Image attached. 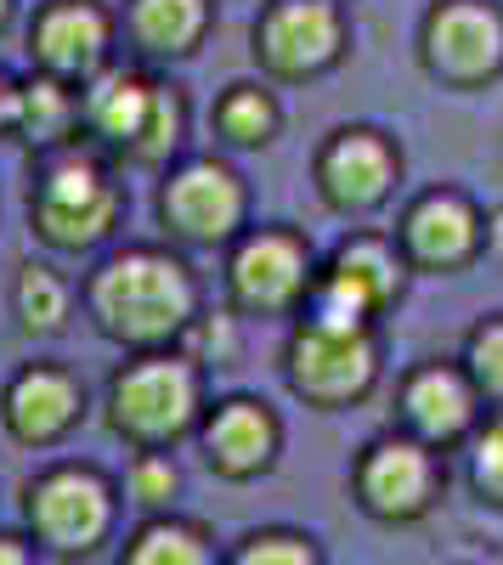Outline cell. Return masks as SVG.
Listing matches in <instances>:
<instances>
[{
  "instance_id": "cell-18",
  "label": "cell",
  "mask_w": 503,
  "mask_h": 565,
  "mask_svg": "<svg viewBox=\"0 0 503 565\" xmlns=\"http://www.w3.org/2000/svg\"><path fill=\"white\" fill-rule=\"evenodd\" d=\"M271 452H278V418H271L260 402L233 396L204 418V458L221 469V476H233V481L260 476V469L271 463Z\"/></svg>"
},
{
  "instance_id": "cell-28",
  "label": "cell",
  "mask_w": 503,
  "mask_h": 565,
  "mask_svg": "<svg viewBox=\"0 0 503 565\" xmlns=\"http://www.w3.org/2000/svg\"><path fill=\"white\" fill-rule=\"evenodd\" d=\"M238 565H317L311 543L306 537H289V532H266V537H249Z\"/></svg>"
},
{
  "instance_id": "cell-5",
  "label": "cell",
  "mask_w": 503,
  "mask_h": 565,
  "mask_svg": "<svg viewBox=\"0 0 503 565\" xmlns=\"http://www.w3.org/2000/svg\"><path fill=\"white\" fill-rule=\"evenodd\" d=\"M317 255L289 226H244L226 249V306L238 317H300Z\"/></svg>"
},
{
  "instance_id": "cell-31",
  "label": "cell",
  "mask_w": 503,
  "mask_h": 565,
  "mask_svg": "<svg viewBox=\"0 0 503 565\" xmlns=\"http://www.w3.org/2000/svg\"><path fill=\"white\" fill-rule=\"evenodd\" d=\"M12 12H18V0H0V34H7V23H12Z\"/></svg>"
},
{
  "instance_id": "cell-26",
  "label": "cell",
  "mask_w": 503,
  "mask_h": 565,
  "mask_svg": "<svg viewBox=\"0 0 503 565\" xmlns=\"http://www.w3.org/2000/svg\"><path fill=\"white\" fill-rule=\"evenodd\" d=\"M475 487L492 503H503V413H492L475 436Z\"/></svg>"
},
{
  "instance_id": "cell-15",
  "label": "cell",
  "mask_w": 503,
  "mask_h": 565,
  "mask_svg": "<svg viewBox=\"0 0 503 565\" xmlns=\"http://www.w3.org/2000/svg\"><path fill=\"white\" fill-rule=\"evenodd\" d=\"M475 402H481V391L470 385L464 362H425L402 380V418L425 447L459 441L475 424Z\"/></svg>"
},
{
  "instance_id": "cell-29",
  "label": "cell",
  "mask_w": 503,
  "mask_h": 565,
  "mask_svg": "<svg viewBox=\"0 0 503 565\" xmlns=\"http://www.w3.org/2000/svg\"><path fill=\"white\" fill-rule=\"evenodd\" d=\"M18 103H23V79L0 68V136H18Z\"/></svg>"
},
{
  "instance_id": "cell-17",
  "label": "cell",
  "mask_w": 503,
  "mask_h": 565,
  "mask_svg": "<svg viewBox=\"0 0 503 565\" xmlns=\"http://www.w3.org/2000/svg\"><path fill=\"white\" fill-rule=\"evenodd\" d=\"M215 23V0H125L119 34L142 63H181L193 57Z\"/></svg>"
},
{
  "instance_id": "cell-20",
  "label": "cell",
  "mask_w": 503,
  "mask_h": 565,
  "mask_svg": "<svg viewBox=\"0 0 503 565\" xmlns=\"http://www.w3.org/2000/svg\"><path fill=\"white\" fill-rule=\"evenodd\" d=\"M18 141H29L34 159L79 141V85H63L52 74H29L23 79V103H18Z\"/></svg>"
},
{
  "instance_id": "cell-6",
  "label": "cell",
  "mask_w": 503,
  "mask_h": 565,
  "mask_svg": "<svg viewBox=\"0 0 503 565\" xmlns=\"http://www.w3.org/2000/svg\"><path fill=\"white\" fill-rule=\"evenodd\" d=\"M249 215L244 175L226 159H181L159 181V221L181 249H233Z\"/></svg>"
},
{
  "instance_id": "cell-23",
  "label": "cell",
  "mask_w": 503,
  "mask_h": 565,
  "mask_svg": "<svg viewBox=\"0 0 503 565\" xmlns=\"http://www.w3.org/2000/svg\"><path fill=\"white\" fill-rule=\"evenodd\" d=\"M244 351V328H238V311L233 306H215V311H199L188 322V334H181V356L199 362V367H226V362H238Z\"/></svg>"
},
{
  "instance_id": "cell-27",
  "label": "cell",
  "mask_w": 503,
  "mask_h": 565,
  "mask_svg": "<svg viewBox=\"0 0 503 565\" xmlns=\"http://www.w3.org/2000/svg\"><path fill=\"white\" fill-rule=\"evenodd\" d=\"M130 498L148 503V509L170 503L175 498V463L159 458V452H142V458H136V469H130Z\"/></svg>"
},
{
  "instance_id": "cell-19",
  "label": "cell",
  "mask_w": 503,
  "mask_h": 565,
  "mask_svg": "<svg viewBox=\"0 0 503 565\" xmlns=\"http://www.w3.org/2000/svg\"><path fill=\"white\" fill-rule=\"evenodd\" d=\"M329 271H340L345 282H356L362 295H368L379 311L390 306V300H402V289H407V255L396 249V238H379V232H351V238L323 260Z\"/></svg>"
},
{
  "instance_id": "cell-12",
  "label": "cell",
  "mask_w": 503,
  "mask_h": 565,
  "mask_svg": "<svg viewBox=\"0 0 503 565\" xmlns=\"http://www.w3.org/2000/svg\"><path fill=\"white\" fill-rule=\"evenodd\" d=\"M396 249L414 271L452 277L486 249V215L459 193V186H430L396 221Z\"/></svg>"
},
{
  "instance_id": "cell-21",
  "label": "cell",
  "mask_w": 503,
  "mask_h": 565,
  "mask_svg": "<svg viewBox=\"0 0 503 565\" xmlns=\"http://www.w3.org/2000/svg\"><path fill=\"white\" fill-rule=\"evenodd\" d=\"M12 317H18L23 334H34V340L63 334L68 317H74L68 277L57 266H45V260H23L18 277H12Z\"/></svg>"
},
{
  "instance_id": "cell-7",
  "label": "cell",
  "mask_w": 503,
  "mask_h": 565,
  "mask_svg": "<svg viewBox=\"0 0 503 565\" xmlns=\"http://www.w3.org/2000/svg\"><path fill=\"white\" fill-rule=\"evenodd\" d=\"M345 40L351 23L340 0H266L249 34V52L266 79L306 85V79H323L345 57Z\"/></svg>"
},
{
  "instance_id": "cell-24",
  "label": "cell",
  "mask_w": 503,
  "mask_h": 565,
  "mask_svg": "<svg viewBox=\"0 0 503 565\" xmlns=\"http://www.w3.org/2000/svg\"><path fill=\"white\" fill-rule=\"evenodd\" d=\"M464 373L486 402H503V311L481 317L464 334Z\"/></svg>"
},
{
  "instance_id": "cell-14",
  "label": "cell",
  "mask_w": 503,
  "mask_h": 565,
  "mask_svg": "<svg viewBox=\"0 0 503 565\" xmlns=\"http://www.w3.org/2000/svg\"><path fill=\"white\" fill-rule=\"evenodd\" d=\"M356 492H362V503H368L379 521H414V514H425L430 498H436L430 447L407 441V436L374 441L368 458H362V469H356Z\"/></svg>"
},
{
  "instance_id": "cell-3",
  "label": "cell",
  "mask_w": 503,
  "mask_h": 565,
  "mask_svg": "<svg viewBox=\"0 0 503 565\" xmlns=\"http://www.w3.org/2000/svg\"><path fill=\"white\" fill-rule=\"evenodd\" d=\"M79 136L119 164H170L188 136V103L142 63H108L79 85Z\"/></svg>"
},
{
  "instance_id": "cell-16",
  "label": "cell",
  "mask_w": 503,
  "mask_h": 565,
  "mask_svg": "<svg viewBox=\"0 0 503 565\" xmlns=\"http://www.w3.org/2000/svg\"><path fill=\"white\" fill-rule=\"evenodd\" d=\"M79 407H85L79 380L63 373V367H52V362L23 367L18 380L7 385V396H0V418H7V430L23 447H45V441H57L63 430H74Z\"/></svg>"
},
{
  "instance_id": "cell-22",
  "label": "cell",
  "mask_w": 503,
  "mask_h": 565,
  "mask_svg": "<svg viewBox=\"0 0 503 565\" xmlns=\"http://www.w3.org/2000/svg\"><path fill=\"white\" fill-rule=\"evenodd\" d=\"M210 125H215V136L226 141V148H271L278 130H283V108H278V97H271L266 85L244 79V85L221 90Z\"/></svg>"
},
{
  "instance_id": "cell-10",
  "label": "cell",
  "mask_w": 503,
  "mask_h": 565,
  "mask_svg": "<svg viewBox=\"0 0 503 565\" xmlns=\"http://www.w3.org/2000/svg\"><path fill=\"white\" fill-rule=\"evenodd\" d=\"M311 181L334 215H374L402 181V148L374 125H340L317 148Z\"/></svg>"
},
{
  "instance_id": "cell-9",
  "label": "cell",
  "mask_w": 503,
  "mask_h": 565,
  "mask_svg": "<svg viewBox=\"0 0 503 565\" xmlns=\"http://www.w3.org/2000/svg\"><path fill=\"white\" fill-rule=\"evenodd\" d=\"M419 63L452 90H481L503 74V7L497 0H436L419 23Z\"/></svg>"
},
{
  "instance_id": "cell-8",
  "label": "cell",
  "mask_w": 503,
  "mask_h": 565,
  "mask_svg": "<svg viewBox=\"0 0 503 565\" xmlns=\"http://www.w3.org/2000/svg\"><path fill=\"white\" fill-rule=\"evenodd\" d=\"M283 380L311 407L362 402L379 380V334L374 328H323L300 317L283 345Z\"/></svg>"
},
{
  "instance_id": "cell-1",
  "label": "cell",
  "mask_w": 503,
  "mask_h": 565,
  "mask_svg": "<svg viewBox=\"0 0 503 565\" xmlns=\"http://www.w3.org/2000/svg\"><path fill=\"white\" fill-rule=\"evenodd\" d=\"M85 311L114 345L170 351L181 345L188 322L204 306H199V277L175 249L130 244V249H114L85 277Z\"/></svg>"
},
{
  "instance_id": "cell-13",
  "label": "cell",
  "mask_w": 503,
  "mask_h": 565,
  "mask_svg": "<svg viewBox=\"0 0 503 565\" xmlns=\"http://www.w3.org/2000/svg\"><path fill=\"white\" fill-rule=\"evenodd\" d=\"M29 521H34L40 543H52L57 554H85L103 543V532L114 521V492L90 469H52L29 492Z\"/></svg>"
},
{
  "instance_id": "cell-4",
  "label": "cell",
  "mask_w": 503,
  "mask_h": 565,
  "mask_svg": "<svg viewBox=\"0 0 503 565\" xmlns=\"http://www.w3.org/2000/svg\"><path fill=\"white\" fill-rule=\"evenodd\" d=\"M199 418V362L181 351H136L108 385V424L136 447H164Z\"/></svg>"
},
{
  "instance_id": "cell-11",
  "label": "cell",
  "mask_w": 503,
  "mask_h": 565,
  "mask_svg": "<svg viewBox=\"0 0 503 565\" xmlns=\"http://www.w3.org/2000/svg\"><path fill=\"white\" fill-rule=\"evenodd\" d=\"M119 18L103 0H45L29 18V63L63 85H90L114 63Z\"/></svg>"
},
{
  "instance_id": "cell-30",
  "label": "cell",
  "mask_w": 503,
  "mask_h": 565,
  "mask_svg": "<svg viewBox=\"0 0 503 565\" xmlns=\"http://www.w3.org/2000/svg\"><path fill=\"white\" fill-rule=\"evenodd\" d=\"M0 565H29L23 543H12V537H0Z\"/></svg>"
},
{
  "instance_id": "cell-25",
  "label": "cell",
  "mask_w": 503,
  "mask_h": 565,
  "mask_svg": "<svg viewBox=\"0 0 503 565\" xmlns=\"http://www.w3.org/2000/svg\"><path fill=\"white\" fill-rule=\"evenodd\" d=\"M125 565H210V548L193 526H175V521H159L148 526L142 537L130 543Z\"/></svg>"
},
{
  "instance_id": "cell-2",
  "label": "cell",
  "mask_w": 503,
  "mask_h": 565,
  "mask_svg": "<svg viewBox=\"0 0 503 565\" xmlns=\"http://www.w3.org/2000/svg\"><path fill=\"white\" fill-rule=\"evenodd\" d=\"M125 215V186L114 181V164L90 141H63V148L34 159L29 181V232L57 255H90L103 249Z\"/></svg>"
}]
</instances>
